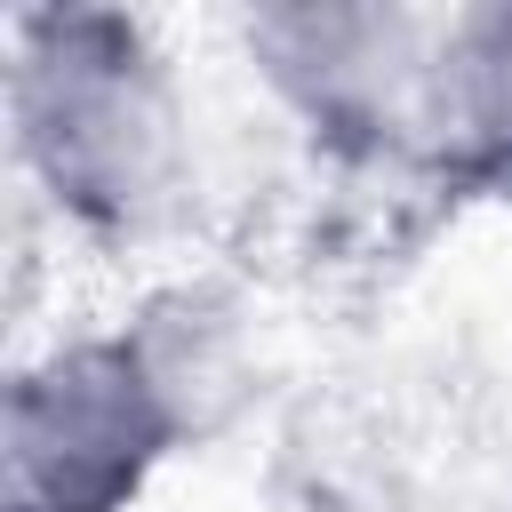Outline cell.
Wrapping results in <instances>:
<instances>
[{"mask_svg": "<svg viewBox=\"0 0 512 512\" xmlns=\"http://www.w3.org/2000/svg\"><path fill=\"white\" fill-rule=\"evenodd\" d=\"M184 448V424L136 336H72L16 368L0 408L8 512H128Z\"/></svg>", "mask_w": 512, "mask_h": 512, "instance_id": "2", "label": "cell"}, {"mask_svg": "<svg viewBox=\"0 0 512 512\" xmlns=\"http://www.w3.org/2000/svg\"><path fill=\"white\" fill-rule=\"evenodd\" d=\"M240 48L328 160L416 152L432 16L392 0H272L240 16Z\"/></svg>", "mask_w": 512, "mask_h": 512, "instance_id": "3", "label": "cell"}, {"mask_svg": "<svg viewBox=\"0 0 512 512\" xmlns=\"http://www.w3.org/2000/svg\"><path fill=\"white\" fill-rule=\"evenodd\" d=\"M8 136L32 192L88 240H152L192 184V112L160 40L120 8L8 24Z\"/></svg>", "mask_w": 512, "mask_h": 512, "instance_id": "1", "label": "cell"}, {"mask_svg": "<svg viewBox=\"0 0 512 512\" xmlns=\"http://www.w3.org/2000/svg\"><path fill=\"white\" fill-rule=\"evenodd\" d=\"M416 160L448 192H512V0L432 16Z\"/></svg>", "mask_w": 512, "mask_h": 512, "instance_id": "4", "label": "cell"}]
</instances>
